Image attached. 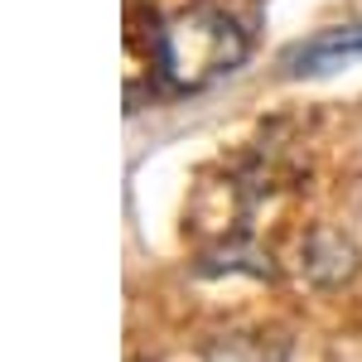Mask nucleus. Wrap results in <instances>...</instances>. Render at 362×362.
Here are the masks:
<instances>
[{
    "label": "nucleus",
    "instance_id": "nucleus-1",
    "mask_svg": "<svg viewBox=\"0 0 362 362\" xmlns=\"http://www.w3.org/2000/svg\"><path fill=\"white\" fill-rule=\"evenodd\" d=\"M247 54H251V34L218 5L179 10L155 34L160 78L179 92H198V87L227 78L232 68L247 63Z\"/></svg>",
    "mask_w": 362,
    "mask_h": 362
},
{
    "label": "nucleus",
    "instance_id": "nucleus-2",
    "mask_svg": "<svg viewBox=\"0 0 362 362\" xmlns=\"http://www.w3.org/2000/svg\"><path fill=\"white\" fill-rule=\"evenodd\" d=\"M353 58H362V25H334V29H319L314 39H300L295 49H285L280 68L290 78H314V73L348 68Z\"/></svg>",
    "mask_w": 362,
    "mask_h": 362
},
{
    "label": "nucleus",
    "instance_id": "nucleus-3",
    "mask_svg": "<svg viewBox=\"0 0 362 362\" xmlns=\"http://www.w3.org/2000/svg\"><path fill=\"white\" fill-rule=\"evenodd\" d=\"M203 362H285V343H266L256 334H232V338H218Z\"/></svg>",
    "mask_w": 362,
    "mask_h": 362
}]
</instances>
